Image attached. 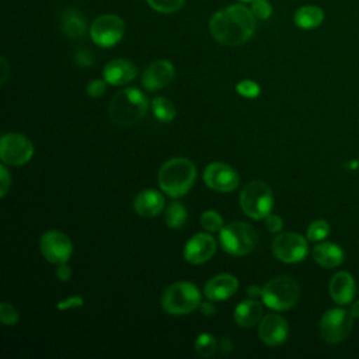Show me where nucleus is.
I'll return each mask as SVG.
<instances>
[{
	"mask_svg": "<svg viewBox=\"0 0 359 359\" xmlns=\"http://www.w3.org/2000/svg\"><path fill=\"white\" fill-rule=\"evenodd\" d=\"M262 311H264L262 304L255 299H250V300H243L236 306L233 317L240 327L247 328L261 321Z\"/></svg>",
	"mask_w": 359,
	"mask_h": 359,
	"instance_id": "obj_21",
	"label": "nucleus"
},
{
	"mask_svg": "<svg viewBox=\"0 0 359 359\" xmlns=\"http://www.w3.org/2000/svg\"><path fill=\"white\" fill-rule=\"evenodd\" d=\"M55 275H56V278H57L59 280L67 282V280L70 279V276H72V269H70V266H69L66 262L57 264V268H56V271H55Z\"/></svg>",
	"mask_w": 359,
	"mask_h": 359,
	"instance_id": "obj_39",
	"label": "nucleus"
},
{
	"mask_svg": "<svg viewBox=\"0 0 359 359\" xmlns=\"http://www.w3.org/2000/svg\"><path fill=\"white\" fill-rule=\"evenodd\" d=\"M147 112L146 95L133 87L118 91L109 102V116L119 126H130L143 119Z\"/></svg>",
	"mask_w": 359,
	"mask_h": 359,
	"instance_id": "obj_3",
	"label": "nucleus"
},
{
	"mask_svg": "<svg viewBox=\"0 0 359 359\" xmlns=\"http://www.w3.org/2000/svg\"><path fill=\"white\" fill-rule=\"evenodd\" d=\"M136 66L128 59H114L108 62L102 70V79L112 86L128 84L136 77Z\"/></svg>",
	"mask_w": 359,
	"mask_h": 359,
	"instance_id": "obj_18",
	"label": "nucleus"
},
{
	"mask_svg": "<svg viewBox=\"0 0 359 359\" xmlns=\"http://www.w3.org/2000/svg\"><path fill=\"white\" fill-rule=\"evenodd\" d=\"M238 289V280L236 276L230 273H220L213 278H210L205 287V296L210 302H220L231 297Z\"/></svg>",
	"mask_w": 359,
	"mask_h": 359,
	"instance_id": "obj_17",
	"label": "nucleus"
},
{
	"mask_svg": "<svg viewBox=\"0 0 359 359\" xmlns=\"http://www.w3.org/2000/svg\"><path fill=\"white\" fill-rule=\"evenodd\" d=\"M133 209L142 217H154L164 209V196L157 189H143L133 199Z\"/></svg>",
	"mask_w": 359,
	"mask_h": 359,
	"instance_id": "obj_20",
	"label": "nucleus"
},
{
	"mask_svg": "<svg viewBox=\"0 0 359 359\" xmlns=\"http://www.w3.org/2000/svg\"><path fill=\"white\" fill-rule=\"evenodd\" d=\"M240 206L251 219H265L273 206V195L268 184L255 180L248 182L240 195Z\"/></svg>",
	"mask_w": 359,
	"mask_h": 359,
	"instance_id": "obj_7",
	"label": "nucleus"
},
{
	"mask_svg": "<svg viewBox=\"0 0 359 359\" xmlns=\"http://www.w3.org/2000/svg\"><path fill=\"white\" fill-rule=\"evenodd\" d=\"M39 248L43 258L55 265L67 262L73 252L70 238L59 230H49L43 233L39 241Z\"/></svg>",
	"mask_w": 359,
	"mask_h": 359,
	"instance_id": "obj_12",
	"label": "nucleus"
},
{
	"mask_svg": "<svg viewBox=\"0 0 359 359\" xmlns=\"http://www.w3.org/2000/svg\"><path fill=\"white\" fill-rule=\"evenodd\" d=\"M272 251L275 257L286 264H296L306 258L309 252L307 240L292 231L278 234L272 241Z\"/></svg>",
	"mask_w": 359,
	"mask_h": 359,
	"instance_id": "obj_11",
	"label": "nucleus"
},
{
	"mask_svg": "<svg viewBox=\"0 0 359 359\" xmlns=\"http://www.w3.org/2000/svg\"><path fill=\"white\" fill-rule=\"evenodd\" d=\"M352 314L344 309L327 310L320 320V334L328 344L344 341L352 331Z\"/></svg>",
	"mask_w": 359,
	"mask_h": 359,
	"instance_id": "obj_8",
	"label": "nucleus"
},
{
	"mask_svg": "<svg viewBox=\"0 0 359 359\" xmlns=\"http://www.w3.org/2000/svg\"><path fill=\"white\" fill-rule=\"evenodd\" d=\"M216 252V240L209 233H196L189 238L184 248V258L192 265L209 261Z\"/></svg>",
	"mask_w": 359,
	"mask_h": 359,
	"instance_id": "obj_14",
	"label": "nucleus"
},
{
	"mask_svg": "<svg viewBox=\"0 0 359 359\" xmlns=\"http://www.w3.org/2000/svg\"><path fill=\"white\" fill-rule=\"evenodd\" d=\"M199 309H201L202 314H205V316H208V317H209V316H213V314L216 313V309H215L213 303H210V302H201Z\"/></svg>",
	"mask_w": 359,
	"mask_h": 359,
	"instance_id": "obj_40",
	"label": "nucleus"
},
{
	"mask_svg": "<svg viewBox=\"0 0 359 359\" xmlns=\"http://www.w3.org/2000/svg\"><path fill=\"white\" fill-rule=\"evenodd\" d=\"M125 34V22L115 14H102L97 17L90 27L93 42L101 48L116 45Z\"/></svg>",
	"mask_w": 359,
	"mask_h": 359,
	"instance_id": "obj_9",
	"label": "nucleus"
},
{
	"mask_svg": "<svg viewBox=\"0 0 359 359\" xmlns=\"http://www.w3.org/2000/svg\"><path fill=\"white\" fill-rule=\"evenodd\" d=\"M0 320L6 325H15L20 320V314L10 303L3 302L0 304Z\"/></svg>",
	"mask_w": 359,
	"mask_h": 359,
	"instance_id": "obj_32",
	"label": "nucleus"
},
{
	"mask_svg": "<svg viewBox=\"0 0 359 359\" xmlns=\"http://www.w3.org/2000/svg\"><path fill=\"white\" fill-rule=\"evenodd\" d=\"M34 154L32 142L21 133H6L0 140V158L6 165H22Z\"/></svg>",
	"mask_w": 359,
	"mask_h": 359,
	"instance_id": "obj_10",
	"label": "nucleus"
},
{
	"mask_svg": "<svg viewBox=\"0 0 359 359\" xmlns=\"http://www.w3.org/2000/svg\"><path fill=\"white\" fill-rule=\"evenodd\" d=\"M351 314L353 318H359V300H356L351 307Z\"/></svg>",
	"mask_w": 359,
	"mask_h": 359,
	"instance_id": "obj_43",
	"label": "nucleus"
},
{
	"mask_svg": "<svg viewBox=\"0 0 359 359\" xmlns=\"http://www.w3.org/2000/svg\"><path fill=\"white\" fill-rule=\"evenodd\" d=\"M328 289H330L331 299L337 304L345 306V304H349L353 300L355 292H356V283H355V279L352 278L351 273L337 272L331 278Z\"/></svg>",
	"mask_w": 359,
	"mask_h": 359,
	"instance_id": "obj_19",
	"label": "nucleus"
},
{
	"mask_svg": "<svg viewBox=\"0 0 359 359\" xmlns=\"http://www.w3.org/2000/svg\"><path fill=\"white\" fill-rule=\"evenodd\" d=\"M294 24L302 29H314L324 21V11L318 6L307 4L302 6L294 13Z\"/></svg>",
	"mask_w": 359,
	"mask_h": 359,
	"instance_id": "obj_24",
	"label": "nucleus"
},
{
	"mask_svg": "<svg viewBox=\"0 0 359 359\" xmlns=\"http://www.w3.org/2000/svg\"><path fill=\"white\" fill-rule=\"evenodd\" d=\"M217 348L216 338L209 332H202L195 339V351L201 358H210Z\"/></svg>",
	"mask_w": 359,
	"mask_h": 359,
	"instance_id": "obj_27",
	"label": "nucleus"
},
{
	"mask_svg": "<svg viewBox=\"0 0 359 359\" xmlns=\"http://www.w3.org/2000/svg\"><path fill=\"white\" fill-rule=\"evenodd\" d=\"M282 226H283V222H282V219L278 215L269 213L265 217V227H266V230H269L272 233H278V231H280Z\"/></svg>",
	"mask_w": 359,
	"mask_h": 359,
	"instance_id": "obj_37",
	"label": "nucleus"
},
{
	"mask_svg": "<svg viewBox=\"0 0 359 359\" xmlns=\"http://www.w3.org/2000/svg\"><path fill=\"white\" fill-rule=\"evenodd\" d=\"M201 224L205 230L210 231V233H216L220 231L223 229V219L222 216L216 212V210H206L202 213L201 216Z\"/></svg>",
	"mask_w": 359,
	"mask_h": 359,
	"instance_id": "obj_29",
	"label": "nucleus"
},
{
	"mask_svg": "<svg viewBox=\"0 0 359 359\" xmlns=\"http://www.w3.org/2000/svg\"><path fill=\"white\" fill-rule=\"evenodd\" d=\"M107 90V81L102 79H95V80H91L87 87H86V91H87V95L88 97H93V98H98L101 97Z\"/></svg>",
	"mask_w": 359,
	"mask_h": 359,
	"instance_id": "obj_34",
	"label": "nucleus"
},
{
	"mask_svg": "<svg viewBox=\"0 0 359 359\" xmlns=\"http://www.w3.org/2000/svg\"><path fill=\"white\" fill-rule=\"evenodd\" d=\"M11 185V175L4 164L0 165V196L4 198Z\"/></svg>",
	"mask_w": 359,
	"mask_h": 359,
	"instance_id": "obj_36",
	"label": "nucleus"
},
{
	"mask_svg": "<svg viewBox=\"0 0 359 359\" xmlns=\"http://www.w3.org/2000/svg\"><path fill=\"white\" fill-rule=\"evenodd\" d=\"M344 251L335 243H321L313 248L314 261L324 268H335L344 261Z\"/></svg>",
	"mask_w": 359,
	"mask_h": 359,
	"instance_id": "obj_22",
	"label": "nucleus"
},
{
	"mask_svg": "<svg viewBox=\"0 0 359 359\" xmlns=\"http://www.w3.org/2000/svg\"><path fill=\"white\" fill-rule=\"evenodd\" d=\"M257 18L251 8L243 4H231L210 17L209 31L212 36L227 46L247 42L255 32Z\"/></svg>",
	"mask_w": 359,
	"mask_h": 359,
	"instance_id": "obj_1",
	"label": "nucleus"
},
{
	"mask_svg": "<svg viewBox=\"0 0 359 359\" xmlns=\"http://www.w3.org/2000/svg\"><path fill=\"white\" fill-rule=\"evenodd\" d=\"M238 1H241V3H248V1H252V0H238Z\"/></svg>",
	"mask_w": 359,
	"mask_h": 359,
	"instance_id": "obj_44",
	"label": "nucleus"
},
{
	"mask_svg": "<svg viewBox=\"0 0 359 359\" xmlns=\"http://www.w3.org/2000/svg\"><path fill=\"white\" fill-rule=\"evenodd\" d=\"M205 184L217 192H231L237 188L240 177L237 171L224 163H210L203 171Z\"/></svg>",
	"mask_w": 359,
	"mask_h": 359,
	"instance_id": "obj_13",
	"label": "nucleus"
},
{
	"mask_svg": "<svg viewBox=\"0 0 359 359\" xmlns=\"http://www.w3.org/2000/svg\"><path fill=\"white\" fill-rule=\"evenodd\" d=\"M84 304V299L81 296H70L65 300H60L56 303L57 310H69V309H77Z\"/></svg>",
	"mask_w": 359,
	"mask_h": 359,
	"instance_id": "obj_35",
	"label": "nucleus"
},
{
	"mask_svg": "<svg viewBox=\"0 0 359 359\" xmlns=\"http://www.w3.org/2000/svg\"><path fill=\"white\" fill-rule=\"evenodd\" d=\"M219 240L223 251L234 257L250 254L258 244L255 229L244 222H233L219 231Z\"/></svg>",
	"mask_w": 359,
	"mask_h": 359,
	"instance_id": "obj_4",
	"label": "nucleus"
},
{
	"mask_svg": "<svg viewBox=\"0 0 359 359\" xmlns=\"http://www.w3.org/2000/svg\"><path fill=\"white\" fill-rule=\"evenodd\" d=\"M187 209L180 202H171L165 209V224L171 229H181L187 222Z\"/></svg>",
	"mask_w": 359,
	"mask_h": 359,
	"instance_id": "obj_26",
	"label": "nucleus"
},
{
	"mask_svg": "<svg viewBox=\"0 0 359 359\" xmlns=\"http://www.w3.org/2000/svg\"><path fill=\"white\" fill-rule=\"evenodd\" d=\"M201 304V292L191 282H175L161 296V306L168 314L182 316L194 311Z\"/></svg>",
	"mask_w": 359,
	"mask_h": 359,
	"instance_id": "obj_5",
	"label": "nucleus"
},
{
	"mask_svg": "<svg viewBox=\"0 0 359 359\" xmlns=\"http://www.w3.org/2000/svg\"><path fill=\"white\" fill-rule=\"evenodd\" d=\"M153 115L157 121L163 123H168L175 118V107L174 104L165 97H156L151 101Z\"/></svg>",
	"mask_w": 359,
	"mask_h": 359,
	"instance_id": "obj_25",
	"label": "nucleus"
},
{
	"mask_svg": "<svg viewBox=\"0 0 359 359\" xmlns=\"http://www.w3.org/2000/svg\"><path fill=\"white\" fill-rule=\"evenodd\" d=\"M1 70H3V74H1V84H4L6 80H7V73H8V65H7L6 57H1Z\"/></svg>",
	"mask_w": 359,
	"mask_h": 359,
	"instance_id": "obj_42",
	"label": "nucleus"
},
{
	"mask_svg": "<svg viewBox=\"0 0 359 359\" xmlns=\"http://www.w3.org/2000/svg\"><path fill=\"white\" fill-rule=\"evenodd\" d=\"M74 59H76V63L81 67H87V66H91L94 59H93V55L91 52H88L87 49H80L76 52L74 55Z\"/></svg>",
	"mask_w": 359,
	"mask_h": 359,
	"instance_id": "obj_38",
	"label": "nucleus"
},
{
	"mask_svg": "<svg viewBox=\"0 0 359 359\" xmlns=\"http://www.w3.org/2000/svg\"><path fill=\"white\" fill-rule=\"evenodd\" d=\"M60 27L65 35L69 38H80L86 34L87 29V21L81 11L76 8H67L62 14Z\"/></svg>",
	"mask_w": 359,
	"mask_h": 359,
	"instance_id": "obj_23",
	"label": "nucleus"
},
{
	"mask_svg": "<svg viewBox=\"0 0 359 359\" xmlns=\"http://www.w3.org/2000/svg\"><path fill=\"white\" fill-rule=\"evenodd\" d=\"M146 1L153 10L164 14L174 13L180 10L184 4V0H146Z\"/></svg>",
	"mask_w": 359,
	"mask_h": 359,
	"instance_id": "obj_30",
	"label": "nucleus"
},
{
	"mask_svg": "<svg viewBox=\"0 0 359 359\" xmlns=\"http://www.w3.org/2000/svg\"><path fill=\"white\" fill-rule=\"evenodd\" d=\"M328 234H330V224L323 219L311 222L310 226L307 227V233H306L309 241H321Z\"/></svg>",
	"mask_w": 359,
	"mask_h": 359,
	"instance_id": "obj_28",
	"label": "nucleus"
},
{
	"mask_svg": "<svg viewBox=\"0 0 359 359\" xmlns=\"http://www.w3.org/2000/svg\"><path fill=\"white\" fill-rule=\"evenodd\" d=\"M247 294L252 299H257V297H261L262 296V287L257 286V285H251L247 287Z\"/></svg>",
	"mask_w": 359,
	"mask_h": 359,
	"instance_id": "obj_41",
	"label": "nucleus"
},
{
	"mask_svg": "<svg viewBox=\"0 0 359 359\" xmlns=\"http://www.w3.org/2000/svg\"><path fill=\"white\" fill-rule=\"evenodd\" d=\"M300 289L297 282L286 275L271 279L262 287V303L276 311H283L293 307L299 299Z\"/></svg>",
	"mask_w": 359,
	"mask_h": 359,
	"instance_id": "obj_6",
	"label": "nucleus"
},
{
	"mask_svg": "<svg viewBox=\"0 0 359 359\" xmlns=\"http://www.w3.org/2000/svg\"><path fill=\"white\" fill-rule=\"evenodd\" d=\"M175 76V69L168 60H156L153 62L143 73L142 84L149 91L160 90L168 86Z\"/></svg>",
	"mask_w": 359,
	"mask_h": 359,
	"instance_id": "obj_16",
	"label": "nucleus"
},
{
	"mask_svg": "<svg viewBox=\"0 0 359 359\" xmlns=\"http://www.w3.org/2000/svg\"><path fill=\"white\" fill-rule=\"evenodd\" d=\"M251 11L258 20H266L272 14V6L268 0H252Z\"/></svg>",
	"mask_w": 359,
	"mask_h": 359,
	"instance_id": "obj_33",
	"label": "nucleus"
},
{
	"mask_svg": "<svg viewBox=\"0 0 359 359\" xmlns=\"http://www.w3.org/2000/svg\"><path fill=\"white\" fill-rule=\"evenodd\" d=\"M258 335L265 345L279 346L289 335L287 321L279 314H266L259 321Z\"/></svg>",
	"mask_w": 359,
	"mask_h": 359,
	"instance_id": "obj_15",
	"label": "nucleus"
},
{
	"mask_svg": "<svg viewBox=\"0 0 359 359\" xmlns=\"http://www.w3.org/2000/svg\"><path fill=\"white\" fill-rule=\"evenodd\" d=\"M196 180V167L187 157L165 161L158 171V187L171 198L184 196Z\"/></svg>",
	"mask_w": 359,
	"mask_h": 359,
	"instance_id": "obj_2",
	"label": "nucleus"
},
{
	"mask_svg": "<svg viewBox=\"0 0 359 359\" xmlns=\"http://www.w3.org/2000/svg\"><path fill=\"white\" fill-rule=\"evenodd\" d=\"M236 91L245 98H255L261 93V87L258 83L252 80H241L240 83L236 84Z\"/></svg>",
	"mask_w": 359,
	"mask_h": 359,
	"instance_id": "obj_31",
	"label": "nucleus"
}]
</instances>
